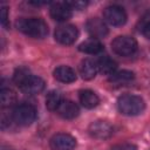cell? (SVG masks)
<instances>
[{
  "instance_id": "obj_18",
  "label": "cell",
  "mask_w": 150,
  "mask_h": 150,
  "mask_svg": "<svg viewBox=\"0 0 150 150\" xmlns=\"http://www.w3.org/2000/svg\"><path fill=\"white\" fill-rule=\"evenodd\" d=\"M134 77H135V75L132 71L120 70V71H115L112 75L109 76V82H111L112 84H116V86H121V84L131 82L134 80Z\"/></svg>"
},
{
  "instance_id": "obj_20",
  "label": "cell",
  "mask_w": 150,
  "mask_h": 150,
  "mask_svg": "<svg viewBox=\"0 0 150 150\" xmlns=\"http://www.w3.org/2000/svg\"><path fill=\"white\" fill-rule=\"evenodd\" d=\"M0 102L2 107H11L16 102L15 93L9 88H2L0 91Z\"/></svg>"
},
{
  "instance_id": "obj_23",
  "label": "cell",
  "mask_w": 150,
  "mask_h": 150,
  "mask_svg": "<svg viewBox=\"0 0 150 150\" xmlns=\"http://www.w3.org/2000/svg\"><path fill=\"white\" fill-rule=\"evenodd\" d=\"M111 150H137V148L134 144L129 143H123V144H117L111 148Z\"/></svg>"
},
{
  "instance_id": "obj_11",
  "label": "cell",
  "mask_w": 150,
  "mask_h": 150,
  "mask_svg": "<svg viewBox=\"0 0 150 150\" xmlns=\"http://www.w3.org/2000/svg\"><path fill=\"white\" fill-rule=\"evenodd\" d=\"M50 16L56 21H67L71 18V9L66 2H54L50 6Z\"/></svg>"
},
{
  "instance_id": "obj_19",
  "label": "cell",
  "mask_w": 150,
  "mask_h": 150,
  "mask_svg": "<svg viewBox=\"0 0 150 150\" xmlns=\"http://www.w3.org/2000/svg\"><path fill=\"white\" fill-rule=\"evenodd\" d=\"M62 101H63L62 95L56 90H52L46 96V107H47L48 110H52V111L57 110V108H59V105L61 104Z\"/></svg>"
},
{
  "instance_id": "obj_8",
  "label": "cell",
  "mask_w": 150,
  "mask_h": 150,
  "mask_svg": "<svg viewBox=\"0 0 150 150\" xmlns=\"http://www.w3.org/2000/svg\"><path fill=\"white\" fill-rule=\"evenodd\" d=\"M52 150H74L76 146V139L69 134H56L50 138Z\"/></svg>"
},
{
  "instance_id": "obj_24",
  "label": "cell",
  "mask_w": 150,
  "mask_h": 150,
  "mask_svg": "<svg viewBox=\"0 0 150 150\" xmlns=\"http://www.w3.org/2000/svg\"><path fill=\"white\" fill-rule=\"evenodd\" d=\"M143 35L146 39H150V22H148L144 27H143Z\"/></svg>"
},
{
  "instance_id": "obj_17",
  "label": "cell",
  "mask_w": 150,
  "mask_h": 150,
  "mask_svg": "<svg viewBox=\"0 0 150 150\" xmlns=\"http://www.w3.org/2000/svg\"><path fill=\"white\" fill-rule=\"evenodd\" d=\"M79 49L86 54H97L103 49V45L100 42V40L90 38V39L83 41L79 46Z\"/></svg>"
},
{
  "instance_id": "obj_25",
  "label": "cell",
  "mask_w": 150,
  "mask_h": 150,
  "mask_svg": "<svg viewBox=\"0 0 150 150\" xmlns=\"http://www.w3.org/2000/svg\"><path fill=\"white\" fill-rule=\"evenodd\" d=\"M1 150H12L11 148H8V146H2V149Z\"/></svg>"
},
{
  "instance_id": "obj_15",
  "label": "cell",
  "mask_w": 150,
  "mask_h": 150,
  "mask_svg": "<svg viewBox=\"0 0 150 150\" xmlns=\"http://www.w3.org/2000/svg\"><path fill=\"white\" fill-rule=\"evenodd\" d=\"M79 98H80L81 104L87 109H93L100 103L98 96L93 90H89V89L81 90L80 95H79Z\"/></svg>"
},
{
  "instance_id": "obj_2",
  "label": "cell",
  "mask_w": 150,
  "mask_h": 150,
  "mask_svg": "<svg viewBox=\"0 0 150 150\" xmlns=\"http://www.w3.org/2000/svg\"><path fill=\"white\" fill-rule=\"evenodd\" d=\"M15 26L23 34L35 39H42L48 34V26L40 18H20Z\"/></svg>"
},
{
  "instance_id": "obj_5",
  "label": "cell",
  "mask_w": 150,
  "mask_h": 150,
  "mask_svg": "<svg viewBox=\"0 0 150 150\" xmlns=\"http://www.w3.org/2000/svg\"><path fill=\"white\" fill-rule=\"evenodd\" d=\"M111 48L115 54L120 56H129L132 55L137 49V42L134 38L128 35H121L112 40Z\"/></svg>"
},
{
  "instance_id": "obj_7",
  "label": "cell",
  "mask_w": 150,
  "mask_h": 150,
  "mask_svg": "<svg viewBox=\"0 0 150 150\" xmlns=\"http://www.w3.org/2000/svg\"><path fill=\"white\" fill-rule=\"evenodd\" d=\"M55 40L61 45H71L79 36V30L73 25H62L55 29Z\"/></svg>"
},
{
  "instance_id": "obj_1",
  "label": "cell",
  "mask_w": 150,
  "mask_h": 150,
  "mask_svg": "<svg viewBox=\"0 0 150 150\" xmlns=\"http://www.w3.org/2000/svg\"><path fill=\"white\" fill-rule=\"evenodd\" d=\"M13 80L19 89L28 95L40 94L45 89V81L41 77L30 74V71L25 67H20L15 70Z\"/></svg>"
},
{
  "instance_id": "obj_10",
  "label": "cell",
  "mask_w": 150,
  "mask_h": 150,
  "mask_svg": "<svg viewBox=\"0 0 150 150\" xmlns=\"http://www.w3.org/2000/svg\"><path fill=\"white\" fill-rule=\"evenodd\" d=\"M87 32L90 34V36H93L94 39H100V38H104L108 34V27L105 25V22L98 18H91L87 21Z\"/></svg>"
},
{
  "instance_id": "obj_13",
  "label": "cell",
  "mask_w": 150,
  "mask_h": 150,
  "mask_svg": "<svg viewBox=\"0 0 150 150\" xmlns=\"http://www.w3.org/2000/svg\"><path fill=\"white\" fill-rule=\"evenodd\" d=\"M98 71L97 68V62H95L91 59H86L81 62L80 66V74L83 80H91L96 76Z\"/></svg>"
},
{
  "instance_id": "obj_9",
  "label": "cell",
  "mask_w": 150,
  "mask_h": 150,
  "mask_svg": "<svg viewBox=\"0 0 150 150\" xmlns=\"http://www.w3.org/2000/svg\"><path fill=\"white\" fill-rule=\"evenodd\" d=\"M89 134L91 137L96 138V139H107L112 135V127L107 122V121H95L89 125L88 129Z\"/></svg>"
},
{
  "instance_id": "obj_4",
  "label": "cell",
  "mask_w": 150,
  "mask_h": 150,
  "mask_svg": "<svg viewBox=\"0 0 150 150\" xmlns=\"http://www.w3.org/2000/svg\"><path fill=\"white\" fill-rule=\"evenodd\" d=\"M36 118V109L32 104L21 103L14 107L12 111V120L22 127L30 125Z\"/></svg>"
},
{
  "instance_id": "obj_12",
  "label": "cell",
  "mask_w": 150,
  "mask_h": 150,
  "mask_svg": "<svg viewBox=\"0 0 150 150\" xmlns=\"http://www.w3.org/2000/svg\"><path fill=\"white\" fill-rule=\"evenodd\" d=\"M57 114L64 118V120H73L75 118L79 112H80V109L77 107V104L73 101H69V100H63L61 102V104L59 105L57 108Z\"/></svg>"
},
{
  "instance_id": "obj_6",
  "label": "cell",
  "mask_w": 150,
  "mask_h": 150,
  "mask_svg": "<svg viewBox=\"0 0 150 150\" xmlns=\"http://www.w3.org/2000/svg\"><path fill=\"white\" fill-rule=\"evenodd\" d=\"M103 19L111 26H122L127 21V13L121 6L111 5L103 11Z\"/></svg>"
},
{
  "instance_id": "obj_21",
  "label": "cell",
  "mask_w": 150,
  "mask_h": 150,
  "mask_svg": "<svg viewBox=\"0 0 150 150\" xmlns=\"http://www.w3.org/2000/svg\"><path fill=\"white\" fill-rule=\"evenodd\" d=\"M0 19H1V25L8 29L9 28V22H8V11H7V7L2 6L1 7V11H0Z\"/></svg>"
},
{
  "instance_id": "obj_16",
  "label": "cell",
  "mask_w": 150,
  "mask_h": 150,
  "mask_svg": "<svg viewBox=\"0 0 150 150\" xmlns=\"http://www.w3.org/2000/svg\"><path fill=\"white\" fill-rule=\"evenodd\" d=\"M97 68H98V71L104 74V75H112L115 71H116V68H117V63L109 56L104 55L102 56L98 61H97Z\"/></svg>"
},
{
  "instance_id": "obj_22",
  "label": "cell",
  "mask_w": 150,
  "mask_h": 150,
  "mask_svg": "<svg viewBox=\"0 0 150 150\" xmlns=\"http://www.w3.org/2000/svg\"><path fill=\"white\" fill-rule=\"evenodd\" d=\"M66 4L69 6L70 9H77V11L83 9L88 5L87 1H67Z\"/></svg>"
},
{
  "instance_id": "obj_14",
  "label": "cell",
  "mask_w": 150,
  "mask_h": 150,
  "mask_svg": "<svg viewBox=\"0 0 150 150\" xmlns=\"http://www.w3.org/2000/svg\"><path fill=\"white\" fill-rule=\"evenodd\" d=\"M54 77L63 83H71L76 80L75 71L68 66H60L54 70Z\"/></svg>"
},
{
  "instance_id": "obj_3",
  "label": "cell",
  "mask_w": 150,
  "mask_h": 150,
  "mask_svg": "<svg viewBox=\"0 0 150 150\" xmlns=\"http://www.w3.org/2000/svg\"><path fill=\"white\" fill-rule=\"evenodd\" d=\"M117 108H118L120 112L123 115L136 116V115H139L144 110L145 102L141 96L125 94V95H122L121 97H118Z\"/></svg>"
}]
</instances>
